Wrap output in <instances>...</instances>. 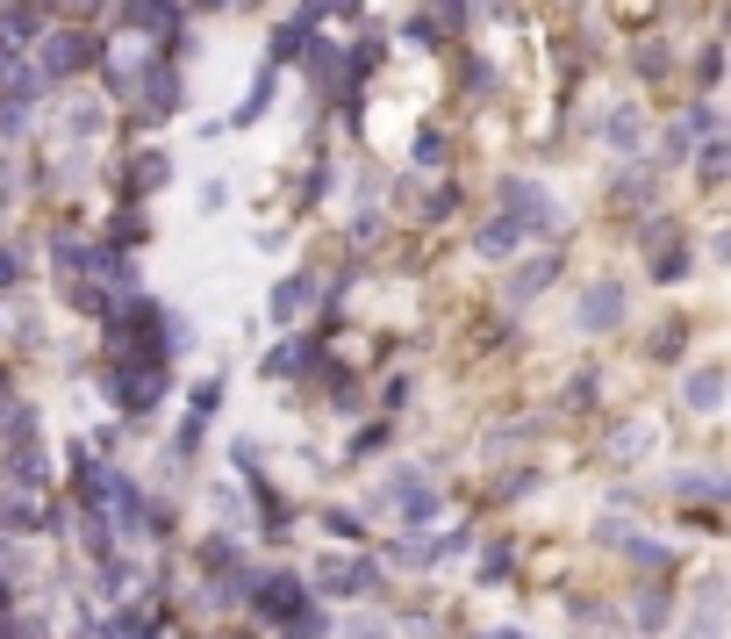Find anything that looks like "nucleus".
I'll use <instances>...</instances> for the list:
<instances>
[{
  "label": "nucleus",
  "instance_id": "nucleus-1",
  "mask_svg": "<svg viewBox=\"0 0 731 639\" xmlns=\"http://www.w3.org/2000/svg\"><path fill=\"white\" fill-rule=\"evenodd\" d=\"M101 396L115 402V410H151V402L166 396V360H115V366H101Z\"/></svg>",
  "mask_w": 731,
  "mask_h": 639
},
{
  "label": "nucleus",
  "instance_id": "nucleus-2",
  "mask_svg": "<svg viewBox=\"0 0 731 639\" xmlns=\"http://www.w3.org/2000/svg\"><path fill=\"white\" fill-rule=\"evenodd\" d=\"M101 58V44L86 29H58V36H44V51H36V80H72L80 65H94Z\"/></svg>",
  "mask_w": 731,
  "mask_h": 639
},
{
  "label": "nucleus",
  "instance_id": "nucleus-3",
  "mask_svg": "<svg viewBox=\"0 0 731 639\" xmlns=\"http://www.w3.org/2000/svg\"><path fill=\"white\" fill-rule=\"evenodd\" d=\"M502 216H510L516 230H552L560 224V208L545 202V188H531V180H502Z\"/></svg>",
  "mask_w": 731,
  "mask_h": 639
},
{
  "label": "nucleus",
  "instance_id": "nucleus-4",
  "mask_svg": "<svg viewBox=\"0 0 731 639\" xmlns=\"http://www.w3.org/2000/svg\"><path fill=\"white\" fill-rule=\"evenodd\" d=\"M316 589H330V596H374L380 568L374 560H324V568H316Z\"/></svg>",
  "mask_w": 731,
  "mask_h": 639
},
{
  "label": "nucleus",
  "instance_id": "nucleus-5",
  "mask_svg": "<svg viewBox=\"0 0 731 639\" xmlns=\"http://www.w3.org/2000/svg\"><path fill=\"white\" fill-rule=\"evenodd\" d=\"M380 496L402 510L409 525H424V518H438V489L424 482V474H394V482H380Z\"/></svg>",
  "mask_w": 731,
  "mask_h": 639
},
{
  "label": "nucleus",
  "instance_id": "nucleus-6",
  "mask_svg": "<svg viewBox=\"0 0 731 639\" xmlns=\"http://www.w3.org/2000/svg\"><path fill=\"white\" fill-rule=\"evenodd\" d=\"M122 29L172 36V29H180V0H122Z\"/></svg>",
  "mask_w": 731,
  "mask_h": 639
},
{
  "label": "nucleus",
  "instance_id": "nucleus-7",
  "mask_svg": "<svg viewBox=\"0 0 731 639\" xmlns=\"http://www.w3.org/2000/svg\"><path fill=\"white\" fill-rule=\"evenodd\" d=\"M610 324H624V288L596 280V288L581 294V330H610Z\"/></svg>",
  "mask_w": 731,
  "mask_h": 639
},
{
  "label": "nucleus",
  "instance_id": "nucleus-8",
  "mask_svg": "<svg viewBox=\"0 0 731 639\" xmlns=\"http://www.w3.org/2000/svg\"><path fill=\"white\" fill-rule=\"evenodd\" d=\"M252 589H258V611H266V618H280V625L302 611V582H294V575H266V582H252Z\"/></svg>",
  "mask_w": 731,
  "mask_h": 639
},
{
  "label": "nucleus",
  "instance_id": "nucleus-9",
  "mask_svg": "<svg viewBox=\"0 0 731 639\" xmlns=\"http://www.w3.org/2000/svg\"><path fill=\"white\" fill-rule=\"evenodd\" d=\"M136 80H144V108H151V116H172V108L187 101V87H180L172 65H151V72H136Z\"/></svg>",
  "mask_w": 731,
  "mask_h": 639
},
{
  "label": "nucleus",
  "instance_id": "nucleus-10",
  "mask_svg": "<svg viewBox=\"0 0 731 639\" xmlns=\"http://www.w3.org/2000/svg\"><path fill=\"white\" fill-rule=\"evenodd\" d=\"M308 294H316V274H288L272 288V324H294V316L308 310Z\"/></svg>",
  "mask_w": 731,
  "mask_h": 639
},
{
  "label": "nucleus",
  "instance_id": "nucleus-11",
  "mask_svg": "<svg viewBox=\"0 0 731 639\" xmlns=\"http://www.w3.org/2000/svg\"><path fill=\"white\" fill-rule=\"evenodd\" d=\"M681 402L689 410H717L724 402V366H696V374L681 381Z\"/></svg>",
  "mask_w": 731,
  "mask_h": 639
},
{
  "label": "nucleus",
  "instance_id": "nucleus-12",
  "mask_svg": "<svg viewBox=\"0 0 731 639\" xmlns=\"http://www.w3.org/2000/svg\"><path fill=\"white\" fill-rule=\"evenodd\" d=\"M166 180H172L166 152H136V158H130V180H122V188H130V194H151V188H166Z\"/></svg>",
  "mask_w": 731,
  "mask_h": 639
},
{
  "label": "nucleus",
  "instance_id": "nucleus-13",
  "mask_svg": "<svg viewBox=\"0 0 731 639\" xmlns=\"http://www.w3.org/2000/svg\"><path fill=\"white\" fill-rule=\"evenodd\" d=\"M560 274V252H545V260H531V266H516L510 274V302H531V294L545 288V280Z\"/></svg>",
  "mask_w": 731,
  "mask_h": 639
},
{
  "label": "nucleus",
  "instance_id": "nucleus-14",
  "mask_svg": "<svg viewBox=\"0 0 731 639\" xmlns=\"http://www.w3.org/2000/svg\"><path fill=\"white\" fill-rule=\"evenodd\" d=\"M316 44V15H294L288 29L272 36V51H266V65H280V58H294V51H308Z\"/></svg>",
  "mask_w": 731,
  "mask_h": 639
},
{
  "label": "nucleus",
  "instance_id": "nucleus-15",
  "mask_svg": "<svg viewBox=\"0 0 731 639\" xmlns=\"http://www.w3.org/2000/svg\"><path fill=\"white\" fill-rule=\"evenodd\" d=\"M516 238H524V230H516L510 216H495V224L474 238V252H480V260H510V252H516Z\"/></svg>",
  "mask_w": 731,
  "mask_h": 639
},
{
  "label": "nucleus",
  "instance_id": "nucleus-16",
  "mask_svg": "<svg viewBox=\"0 0 731 639\" xmlns=\"http://www.w3.org/2000/svg\"><path fill=\"white\" fill-rule=\"evenodd\" d=\"M308 360H316V346H308V338H288L280 352H266V374H308Z\"/></svg>",
  "mask_w": 731,
  "mask_h": 639
},
{
  "label": "nucleus",
  "instance_id": "nucleus-17",
  "mask_svg": "<svg viewBox=\"0 0 731 639\" xmlns=\"http://www.w3.org/2000/svg\"><path fill=\"white\" fill-rule=\"evenodd\" d=\"M610 144L617 152H638V108H617L610 116Z\"/></svg>",
  "mask_w": 731,
  "mask_h": 639
},
{
  "label": "nucleus",
  "instance_id": "nucleus-18",
  "mask_svg": "<svg viewBox=\"0 0 731 639\" xmlns=\"http://www.w3.org/2000/svg\"><path fill=\"white\" fill-rule=\"evenodd\" d=\"M324 632H330V625H324V611H308V604L288 618V639H324Z\"/></svg>",
  "mask_w": 731,
  "mask_h": 639
},
{
  "label": "nucleus",
  "instance_id": "nucleus-19",
  "mask_svg": "<svg viewBox=\"0 0 731 639\" xmlns=\"http://www.w3.org/2000/svg\"><path fill=\"white\" fill-rule=\"evenodd\" d=\"M94 639H151V625L122 611V618H108V625H101V632H94Z\"/></svg>",
  "mask_w": 731,
  "mask_h": 639
},
{
  "label": "nucleus",
  "instance_id": "nucleus-20",
  "mask_svg": "<svg viewBox=\"0 0 731 639\" xmlns=\"http://www.w3.org/2000/svg\"><path fill=\"white\" fill-rule=\"evenodd\" d=\"M266 101H272V65H266V72H258V87H252V94H244V108H237V122H252V116H258V108H266Z\"/></svg>",
  "mask_w": 731,
  "mask_h": 639
},
{
  "label": "nucleus",
  "instance_id": "nucleus-21",
  "mask_svg": "<svg viewBox=\"0 0 731 639\" xmlns=\"http://www.w3.org/2000/svg\"><path fill=\"white\" fill-rule=\"evenodd\" d=\"M724 137H710V144H703V180H710V188H717V180H724Z\"/></svg>",
  "mask_w": 731,
  "mask_h": 639
},
{
  "label": "nucleus",
  "instance_id": "nucleus-22",
  "mask_svg": "<svg viewBox=\"0 0 731 639\" xmlns=\"http://www.w3.org/2000/svg\"><path fill=\"white\" fill-rule=\"evenodd\" d=\"M438 158H444V137H438V130H424V137H416V166H438Z\"/></svg>",
  "mask_w": 731,
  "mask_h": 639
},
{
  "label": "nucleus",
  "instance_id": "nucleus-23",
  "mask_svg": "<svg viewBox=\"0 0 731 639\" xmlns=\"http://www.w3.org/2000/svg\"><path fill=\"white\" fill-rule=\"evenodd\" d=\"M638 72H646V80H653V72H667V44H646V51H638Z\"/></svg>",
  "mask_w": 731,
  "mask_h": 639
},
{
  "label": "nucleus",
  "instance_id": "nucleus-24",
  "mask_svg": "<svg viewBox=\"0 0 731 639\" xmlns=\"http://www.w3.org/2000/svg\"><path fill=\"white\" fill-rule=\"evenodd\" d=\"M452 208H460V194H452V188H438V194L424 202V216H452Z\"/></svg>",
  "mask_w": 731,
  "mask_h": 639
},
{
  "label": "nucleus",
  "instance_id": "nucleus-25",
  "mask_svg": "<svg viewBox=\"0 0 731 639\" xmlns=\"http://www.w3.org/2000/svg\"><path fill=\"white\" fill-rule=\"evenodd\" d=\"M15 274H22V260H15V252H0V288H8Z\"/></svg>",
  "mask_w": 731,
  "mask_h": 639
},
{
  "label": "nucleus",
  "instance_id": "nucleus-26",
  "mask_svg": "<svg viewBox=\"0 0 731 639\" xmlns=\"http://www.w3.org/2000/svg\"><path fill=\"white\" fill-rule=\"evenodd\" d=\"M8 568H15V553H8V539H0V596H8Z\"/></svg>",
  "mask_w": 731,
  "mask_h": 639
},
{
  "label": "nucleus",
  "instance_id": "nucleus-27",
  "mask_svg": "<svg viewBox=\"0 0 731 639\" xmlns=\"http://www.w3.org/2000/svg\"><path fill=\"white\" fill-rule=\"evenodd\" d=\"M8 80H15V58H8V51H0V87H8Z\"/></svg>",
  "mask_w": 731,
  "mask_h": 639
},
{
  "label": "nucleus",
  "instance_id": "nucleus-28",
  "mask_svg": "<svg viewBox=\"0 0 731 639\" xmlns=\"http://www.w3.org/2000/svg\"><path fill=\"white\" fill-rule=\"evenodd\" d=\"M202 8H222V0H202Z\"/></svg>",
  "mask_w": 731,
  "mask_h": 639
}]
</instances>
